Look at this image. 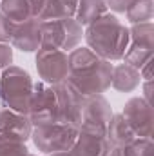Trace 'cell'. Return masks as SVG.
Returning a JSON list of instances; mask_svg holds the SVG:
<instances>
[{
	"instance_id": "6da1fadb",
	"label": "cell",
	"mask_w": 154,
	"mask_h": 156,
	"mask_svg": "<svg viewBox=\"0 0 154 156\" xmlns=\"http://www.w3.org/2000/svg\"><path fill=\"white\" fill-rule=\"evenodd\" d=\"M83 37L89 44V49L107 62L121 60L131 42L129 29L111 13H105L89 24Z\"/></svg>"
},
{
	"instance_id": "7a4b0ae2",
	"label": "cell",
	"mask_w": 154,
	"mask_h": 156,
	"mask_svg": "<svg viewBox=\"0 0 154 156\" xmlns=\"http://www.w3.org/2000/svg\"><path fill=\"white\" fill-rule=\"evenodd\" d=\"M33 85L35 83L27 71L16 66L5 67L0 75V98L5 104L4 107L27 116L33 96Z\"/></svg>"
},
{
	"instance_id": "3957f363",
	"label": "cell",
	"mask_w": 154,
	"mask_h": 156,
	"mask_svg": "<svg viewBox=\"0 0 154 156\" xmlns=\"http://www.w3.org/2000/svg\"><path fill=\"white\" fill-rule=\"evenodd\" d=\"M80 129L71 125V123H45V125H37L31 133V138L35 145L42 153H58V151H69L76 140Z\"/></svg>"
},
{
	"instance_id": "277c9868",
	"label": "cell",
	"mask_w": 154,
	"mask_h": 156,
	"mask_svg": "<svg viewBox=\"0 0 154 156\" xmlns=\"http://www.w3.org/2000/svg\"><path fill=\"white\" fill-rule=\"evenodd\" d=\"M82 26L75 18L42 22V47L53 51H73L82 40Z\"/></svg>"
},
{
	"instance_id": "5b68a950",
	"label": "cell",
	"mask_w": 154,
	"mask_h": 156,
	"mask_svg": "<svg viewBox=\"0 0 154 156\" xmlns=\"http://www.w3.org/2000/svg\"><path fill=\"white\" fill-rule=\"evenodd\" d=\"M113 80V64L107 60H102L94 67L78 73V75H69L65 83L75 89L80 96H94L102 94L105 89L111 87Z\"/></svg>"
},
{
	"instance_id": "8992f818",
	"label": "cell",
	"mask_w": 154,
	"mask_h": 156,
	"mask_svg": "<svg viewBox=\"0 0 154 156\" xmlns=\"http://www.w3.org/2000/svg\"><path fill=\"white\" fill-rule=\"evenodd\" d=\"M27 116L33 125L58 122V96L56 87L49 83H35Z\"/></svg>"
},
{
	"instance_id": "52a82bcc",
	"label": "cell",
	"mask_w": 154,
	"mask_h": 156,
	"mask_svg": "<svg viewBox=\"0 0 154 156\" xmlns=\"http://www.w3.org/2000/svg\"><path fill=\"white\" fill-rule=\"evenodd\" d=\"M111 118H113V109L102 94L85 96L82 104V116H80L78 129L87 133L105 134Z\"/></svg>"
},
{
	"instance_id": "ba28073f",
	"label": "cell",
	"mask_w": 154,
	"mask_h": 156,
	"mask_svg": "<svg viewBox=\"0 0 154 156\" xmlns=\"http://www.w3.org/2000/svg\"><path fill=\"white\" fill-rule=\"evenodd\" d=\"M37 71L49 85L64 83L69 76V60L65 51L40 49L37 55Z\"/></svg>"
},
{
	"instance_id": "9c48e42d",
	"label": "cell",
	"mask_w": 154,
	"mask_h": 156,
	"mask_svg": "<svg viewBox=\"0 0 154 156\" xmlns=\"http://www.w3.org/2000/svg\"><path fill=\"white\" fill-rule=\"evenodd\" d=\"M121 116L127 120L138 138L152 136V107L143 98H131L125 104Z\"/></svg>"
},
{
	"instance_id": "30bf717a",
	"label": "cell",
	"mask_w": 154,
	"mask_h": 156,
	"mask_svg": "<svg viewBox=\"0 0 154 156\" xmlns=\"http://www.w3.org/2000/svg\"><path fill=\"white\" fill-rule=\"evenodd\" d=\"M11 44L24 53L40 51V47H42V20L29 18L22 24H16L13 37H11Z\"/></svg>"
},
{
	"instance_id": "8fae6325",
	"label": "cell",
	"mask_w": 154,
	"mask_h": 156,
	"mask_svg": "<svg viewBox=\"0 0 154 156\" xmlns=\"http://www.w3.org/2000/svg\"><path fill=\"white\" fill-rule=\"evenodd\" d=\"M111 147L113 145L109 144L105 134L80 131L69 153L71 156H107Z\"/></svg>"
},
{
	"instance_id": "7c38bea8",
	"label": "cell",
	"mask_w": 154,
	"mask_h": 156,
	"mask_svg": "<svg viewBox=\"0 0 154 156\" xmlns=\"http://www.w3.org/2000/svg\"><path fill=\"white\" fill-rule=\"evenodd\" d=\"M33 133V123L29 116L18 115L7 107H0V134H15L20 140L31 138Z\"/></svg>"
},
{
	"instance_id": "4fadbf2b",
	"label": "cell",
	"mask_w": 154,
	"mask_h": 156,
	"mask_svg": "<svg viewBox=\"0 0 154 156\" xmlns=\"http://www.w3.org/2000/svg\"><path fill=\"white\" fill-rule=\"evenodd\" d=\"M78 0H45L38 13V20L54 22L64 18H75Z\"/></svg>"
},
{
	"instance_id": "5bb4252c",
	"label": "cell",
	"mask_w": 154,
	"mask_h": 156,
	"mask_svg": "<svg viewBox=\"0 0 154 156\" xmlns=\"http://www.w3.org/2000/svg\"><path fill=\"white\" fill-rule=\"evenodd\" d=\"M105 136H107V140L113 147H125L132 140L138 138L134 134L132 127L127 123V120L121 115H116V116L111 118V122L107 125V131H105Z\"/></svg>"
},
{
	"instance_id": "9a60e30c",
	"label": "cell",
	"mask_w": 154,
	"mask_h": 156,
	"mask_svg": "<svg viewBox=\"0 0 154 156\" xmlns=\"http://www.w3.org/2000/svg\"><path fill=\"white\" fill-rule=\"evenodd\" d=\"M0 13L7 16L13 24H22L35 18V9L31 0H0Z\"/></svg>"
},
{
	"instance_id": "2e32d148",
	"label": "cell",
	"mask_w": 154,
	"mask_h": 156,
	"mask_svg": "<svg viewBox=\"0 0 154 156\" xmlns=\"http://www.w3.org/2000/svg\"><path fill=\"white\" fill-rule=\"evenodd\" d=\"M142 82L140 76V71L127 66V64H120L113 67V80H111V85L121 91V93H129V91H134Z\"/></svg>"
},
{
	"instance_id": "e0dca14e",
	"label": "cell",
	"mask_w": 154,
	"mask_h": 156,
	"mask_svg": "<svg viewBox=\"0 0 154 156\" xmlns=\"http://www.w3.org/2000/svg\"><path fill=\"white\" fill-rule=\"evenodd\" d=\"M67 60H69V75H78V73H83V71L94 67L103 58H100L89 47H75L67 55Z\"/></svg>"
},
{
	"instance_id": "ac0fdd59",
	"label": "cell",
	"mask_w": 154,
	"mask_h": 156,
	"mask_svg": "<svg viewBox=\"0 0 154 156\" xmlns=\"http://www.w3.org/2000/svg\"><path fill=\"white\" fill-rule=\"evenodd\" d=\"M105 13H109L105 0H78L75 20L80 26H89L100 16H103Z\"/></svg>"
},
{
	"instance_id": "d6986e66",
	"label": "cell",
	"mask_w": 154,
	"mask_h": 156,
	"mask_svg": "<svg viewBox=\"0 0 154 156\" xmlns=\"http://www.w3.org/2000/svg\"><path fill=\"white\" fill-rule=\"evenodd\" d=\"M152 13H154L152 0H134V2L125 9L127 20L132 22V24H145V22H151Z\"/></svg>"
},
{
	"instance_id": "ffe728a7",
	"label": "cell",
	"mask_w": 154,
	"mask_h": 156,
	"mask_svg": "<svg viewBox=\"0 0 154 156\" xmlns=\"http://www.w3.org/2000/svg\"><path fill=\"white\" fill-rule=\"evenodd\" d=\"M0 156H29L26 142L15 134H0Z\"/></svg>"
},
{
	"instance_id": "44dd1931",
	"label": "cell",
	"mask_w": 154,
	"mask_h": 156,
	"mask_svg": "<svg viewBox=\"0 0 154 156\" xmlns=\"http://www.w3.org/2000/svg\"><path fill=\"white\" fill-rule=\"evenodd\" d=\"M121 149L125 156H152V138H136Z\"/></svg>"
},
{
	"instance_id": "7402d4cb",
	"label": "cell",
	"mask_w": 154,
	"mask_h": 156,
	"mask_svg": "<svg viewBox=\"0 0 154 156\" xmlns=\"http://www.w3.org/2000/svg\"><path fill=\"white\" fill-rule=\"evenodd\" d=\"M15 26L7 16H4L0 13V44H5V42H11L13 37V31H15Z\"/></svg>"
},
{
	"instance_id": "603a6c76",
	"label": "cell",
	"mask_w": 154,
	"mask_h": 156,
	"mask_svg": "<svg viewBox=\"0 0 154 156\" xmlns=\"http://www.w3.org/2000/svg\"><path fill=\"white\" fill-rule=\"evenodd\" d=\"M13 62V49L7 44H0V69L9 67Z\"/></svg>"
},
{
	"instance_id": "cb8c5ba5",
	"label": "cell",
	"mask_w": 154,
	"mask_h": 156,
	"mask_svg": "<svg viewBox=\"0 0 154 156\" xmlns=\"http://www.w3.org/2000/svg\"><path fill=\"white\" fill-rule=\"evenodd\" d=\"M134 0H105L107 7L113 9V11H118V13H125V9L132 4Z\"/></svg>"
},
{
	"instance_id": "d4e9b609",
	"label": "cell",
	"mask_w": 154,
	"mask_h": 156,
	"mask_svg": "<svg viewBox=\"0 0 154 156\" xmlns=\"http://www.w3.org/2000/svg\"><path fill=\"white\" fill-rule=\"evenodd\" d=\"M107 156H125V153H123L121 147H111V151H109Z\"/></svg>"
},
{
	"instance_id": "484cf974",
	"label": "cell",
	"mask_w": 154,
	"mask_h": 156,
	"mask_svg": "<svg viewBox=\"0 0 154 156\" xmlns=\"http://www.w3.org/2000/svg\"><path fill=\"white\" fill-rule=\"evenodd\" d=\"M51 156H71L69 151H58V153H53Z\"/></svg>"
},
{
	"instance_id": "4316f807",
	"label": "cell",
	"mask_w": 154,
	"mask_h": 156,
	"mask_svg": "<svg viewBox=\"0 0 154 156\" xmlns=\"http://www.w3.org/2000/svg\"><path fill=\"white\" fill-rule=\"evenodd\" d=\"M29 156H35V154H31V153H29Z\"/></svg>"
}]
</instances>
